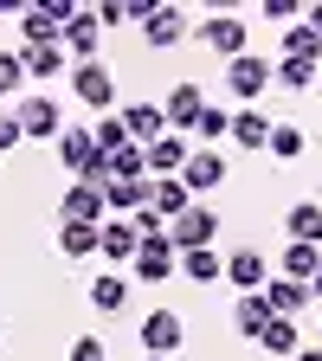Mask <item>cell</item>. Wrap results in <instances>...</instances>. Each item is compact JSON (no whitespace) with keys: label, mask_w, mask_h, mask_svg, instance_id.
<instances>
[{"label":"cell","mask_w":322,"mask_h":361,"mask_svg":"<svg viewBox=\"0 0 322 361\" xmlns=\"http://www.w3.org/2000/svg\"><path fill=\"white\" fill-rule=\"evenodd\" d=\"M213 239H219V213H213L206 200H194L180 219H168V245H174V252H206Z\"/></svg>","instance_id":"cell-1"},{"label":"cell","mask_w":322,"mask_h":361,"mask_svg":"<svg viewBox=\"0 0 322 361\" xmlns=\"http://www.w3.org/2000/svg\"><path fill=\"white\" fill-rule=\"evenodd\" d=\"M58 161H65L78 180L104 188V155H97V142H90V129H65V135H58Z\"/></svg>","instance_id":"cell-2"},{"label":"cell","mask_w":322,"mask_h":361,"mask_svg":"<svg viewBox=\"0 0 322 361\" xmlns=\"http://www.w3.org/2000/svg\"><path fill=\"white\" fill-rule=\"evenodd\" d=\"M225 90H233V97H245V110H258V97L271 90V59H258V52L233 59V65H225Z\"/></svg>","instance_id":"cell-3"},{"label":"cell","mask_w":322,"mask_h":361,"mask_svg":"<svg viewBox=\"0 0 322 361\" xmlns=\"http://www.w3.org/2000/svg\"><path fill=\"white\" fill-rule=\"evenodd\" d=\"M58 45H65V59L97 65V52H104V20L97 13H71V26L58 32Z\"/></svg>","instance_id":"cell-4"},{"label":"cell","mask_w":322,"mask_h":361,"mask_svg":"<svg viewBox=\"0 0 322 361\" xmlns=\"http://www.w3.org/2000/svg\"><path fill=\"white\" fill-rule=\"evenodd\" d=\"M71 90H78V104H90L97 116H110V104H116V71L110 65H78L71 71Z\"/></svg>","instance_id":"cell-5"},{"label":"cell","mask_w":322,"mask_h":361,"mask_svg":"<svg viewBox=\"0 0 322 361\" xmlns=\"http://www.w3.org/2000/svg\"><path fill=\"white\" fill-rule=\"evenodd\" d=\"M200 45H206V52H219L225 65L245 59V20H239V13H213V20L200 26Z\"/></svg>","instance_id":"cell-6"},{"label":"cell","mask_w":322,"mask_h":361,"mask_svg":"<svg viewBox=\"0 0 322 361\" xmlns=\"http://www.w3.org/2000/svg\"><path fill=\"white\" fill-rule=\"evenodd\" d=\"M200 110H206V90H200V84H174L168 97H161V116H168V135H187V129L200 123Z\"/></svg>","instance_id":"cell-7"},{"label":"cell","mask_w":322,"mask_h":361,"mask_svg":"<svg viewBox=\"0 0 322 361\" xmlns=\"http://www.w3.org/2000/svg\"><path fill=\"white\" fill-rule=\"evenodd\" d=\"M219 180H225V155H219V149H194V155H187V168H180V188H187L194 200H200V194H213Z\"/></svg>","instance_id":"cell-8"},{"label":"cell","mask_w":322,"mask_h":361,"mask_svg":"<svg viewBox=\"0 0 322 361\" xmlns=\"http://www.w3.org/2000/svg\"><path fill=\"white\" fill-rule=\"evenodd\" d=\"M65 226H104V188H90V180H71L65 200H58Z\"/></svg>","instance_id":"cell-9"},{"label":"cell","mask_w":322,"mask_h":361,"mask_svg":"<svg viewBox=\"0 0 322 361\" xmlns=\"http://www.w3.org/2000/svg\"><path fill=\"white\" fill-rule=\"evenodd\" d=\"M142 39L161 45V52L180 45V39H187V13H180V7H142Z\"/></svg>","instance_id":"cell-10"},{"label":"cell","mask_w":322,"mask_h":361,"mask_svg":"<svg viewBox=\"0 0 322 361\" xmlns=\"http://www.w3.org/2000/svg\"><path fill=\"white\" fill-rule=\"evenodd\" d=\"M225 278H233V284L252 297V290H264V284H271V258H264L258 245H245V252H233V258H225Z\"/></svg>","instance_id":"cell-11"},{"label":"cell","mask_w":322,"mask_h":361,"mask_svg":"<svg viewBox=\"0 0 322 361\" xmlns=\"http://www.w3.org/2000/svg\"><path fill=\"white\" fill-rule=\"evenodd\" d=\"M180 336H187V329H180L174 310H149V316H142V348H149V355H174Z\"/></svg>","instance_id":"cell-12"},{"label":"cell","mask_w":322,"mask_h":361,"mask_svg":"<svg viewBox=\"0 0 322 361\" xmlns=\"http://www.w3.org/2000/svg\"><path fill=\"white\" fill-rule=\"evenodd\" d=\"M13 116H20V135H65V116L52 97H20Z\"/></svg>","instance_id":"cell-13"},{"label":"cell","mask_w":322,"mask_h":361,"mask_svg":"<svg viewBox=\"0 0 322 361\" xmlns=\"http://www.w3.org/2000/svg\"><path fill=\"white\" fill-rule=\"evenodd\" d=\"M123 123H129V142H135V149H155L161 135H168L161 104H129V110H123Z\"/></svg>","instance_id":"cell-14"},{"label":"cell","mask_w":322,"mask_h":361,"mask_svg":"<svg viewBox=\"0 0 322 361\" xmlns=\"http://www.w3.org/2000/svg\"><path fill=\"white\" fill-rule=\"evenodd\" d=\"M129 264H135V278H142V284H161V278H174V245L168 239H142Z\"/></svg>","instance_id":"cell-15"},{"label":"cell","mask_w":322,"mask_h":361,"mask_svg":"<svg viewBox=\"0 0 322 361\" xmlns=\"http://www.w3.org/2000/svg\"><path fill=\"white\" fill-rule=\"evenodd\" d=\"M142 155H149V180H161V174H180V168H187L194 142H187V135H161V142L142 149Z\"/></svg>","instance_id":"cell-16"},{"label":"cell","mask_w":322,"mask_h":361,"mask_svg":"<svg viewBox=\"0 0 322 361\" xmlns=\"http://www.w3.org/2000/svg\"><path fill=\"white\" fill-rule=\"evenodd\" d=\"M149 207H155L161 219H180V213L194 207V194L180 188V174H161V180H149Z\"/></svg>","instance_id":"cell-17"},{"label":"cell","mask_w":322,"mask_h":361,"mask_svg":"<svg viewBox=\"0 0 322 361\" xmlns=\"http://www.w3.org/2000/svg\"><path fill=\"white\" fill-rule=\"evenodd\" d=\"M225 142H239V149L258 155V149L271 142V116H264V110H233V135H225Z\"/></svg>","instance_id":"cell-18"},{"label":"cell","mask_w":322,"mask_h":361,"mask_svg":"<svg viewBox=\"0 0 322 361\" xmlns=\"http://www.w3.org/2000/svg\"><path fill=\"white\" fill-rule=\"evenodd\" d=\"M264 303H271V316H290V323H297V310L309 303V284H297V278H271V284H264Z\"/></svg>","instance_id":"cell-19"},{"label":"cell","mask_w":322,"mask_h":361,"mask_svg":"<svg viewBox=\"0 0 322 361\" xmlns=\"http://www.w3.org/2000/svg\"><path fill=\"white\" fill-rule=\"evenodd\" d=\"M264 323H271L264 290H252V297H239V303H233V329H239L245 342H258V336H264Z\"/></svg>","instance_id":"cell-20"},{"label":"cell","mask_w":322,"mask_h":361,"mask_svg":"<svg viewBox=\"0 0 322 361\" xmlns=\"http://www.w3.org/2000/svg\"><path fill=\"white\" fill-rule=\"evenodd\" d=\"M284 226H290V245H322V207L316 200H297L284 213Z\"/></svg>","instance_id":"cell-21"},{"label":"cell","mask_w":322,"mask_h":361,"mask_svg":"<svg viewBox=\"0 0 322 361\" xmlns=\"http://www.w3.org/2000/svg\"><path fill=\"white\" fill-rule=\"evenodd\" d=\"M20 71L26 78H58L65 71V45H20Z\"/></svg>","instance_id":"cell-22"},{"label":"cell","mask_w":322,"mask_h":361,"mask_svg":"<svg viewBox=\"0 0 322 361\" xmlns=\"http://www.w3.org/2000/svg\"><path fill=\"white\" fill-rule=\"evenodd\" d=\"M104 207H116L123 219L149 207V180H104Z\"/></svg>","instance_id":"cell-23"},{"label":"cell","mask_w":322,"mask_h":361,"mask_svg":"<svg viewBox=\"0 0 322 361\" xmlns=\"http://www.w3.org/2000/svg\"><path fill=\"white\" fill-rule=\"evenodd\" d=\"M258 348H264V355H297V348H303V336H297L290 316H271L264 336H258Z\"/></svg>","instance_id":"cell-24"},{"label":"cell","mask_w":322,"mask_h":361,"mask_svg":"<svg viewBox=\"0 0 322 361\" xmlns=\"http://www.w3.org/2000/svg\"><path fill=\"white\" fill-rule=\"evenodd\" d=\"M90 142H97V155H104V161H110L116 149H129V123H123V110L97 116V129H90Z\"/></svg>","instance_id":"cell-25"},{"label":"cell","mask_w":322,"mask_h":361,"mask_svg":"<svg viewBox=\"0 0 322 361\" xmlns=\"http://www.w3.org/2000/svg\"><path fill=\"white\" fill-rule=\"evenodd\" d=\"M135 245H142V239H135V226H129V219H104V239H97L104 258H135Z\"/></svg>","instance_id":"cell-26"},{"label":"cell","mask_w":322,"mask_h":361,"mask_svg":"<svg viewBox=\"0 0 322 361\" xmlns=\"http://www.w3.org/2000/svg\"><path fill=\"white\" fill-rule=\"evenodd\" d=\"M104 180H149V155L135 149V142H129V149H116V155L104 161Z\"/></svg>","instance_id":"cell-27"},{"label":"cell","mask_w":322,"mask_h":361,"mask_svg":"<svg viewBox=\"0 0 322 361\" xmlns=\"http://www.w3.org/2000/svg\"><path fill=\"white\" fill-rule=\"evenodd\" d=\"M278 161H303V149H309V135L297 129V123H271V142H264Z\"/></svg>","instance_id":"cell-28"},{"label":"cell","mask_w":322,"mask_h":361,"mask_svg":"<svg viewBox=\"0 0 322 361\" xmlns=\"http://www.w3.org/2000/svg\"><path fill=\"white\" fill-rule=\"evenodd\" d=\"M174 271H187L194 284H213L219 271H225V258H219L213 245H206V252H180V258H174Z\"/></svg>","instance_id":"cell-29"},{"label":"cell","mask_w":322,"mask_h":361,"mask_svg":"<svg viewBox=\"0 0 322 361\" xmlns=\"http://www.w3.org/2000/svg\"><path fill=\"white\" fill-rule=\"evenodd\" d=\"M316 271H322V245H284V278L309 284Z\"/></svg>","instance_id":"cell-30"},{"label":"cell","mask_w":322,"mask_h":361,"mask_svg":"<svg viewBox=\"0 0 322 361\" xmlns=\"http://www.w3.org/2000/svg\"><path fill=\"white\" fill-rule=\"evenodd\" d=\"M97 239H104V226H58V252L65 258H90Z\"/></svg>","instance_id":"cell-31"},{"label":"cell","mask_w":322,"mask_h":361,"mask_svg":"<svg viewBox=\"0 0 322 361\" xmlns=\"http://www.w3.org/2000/svg\"><path fill=\"white\" fill-rule=\"evenodd\" d=\"M194 135H200V149L225 142V135H233V110H219V104H206V110H200V123H194Z\"/></svg>","instance_id":"cell-32"},{"label":"cell","mask_w":322,"mask_h":361,"mask_svg":"<svg viewBox=\"0 0 322 361\" xmlns=\"http://www.w3.org/2000/svg\"><path fill=\"white\" fill-rule=\"evenodd\" d=\"M271 84H284V90H297V97H303V90L316 84V65H309V59H284V65H271Z\"/></svg>","instance_id":"cell-33"},{"label":"cell","mask_w":322,"mask_h":361,"mask_svg":"<svg viewBox=\"0 0 322 361\" xmlns=\"http://www.w3.org/2000/svg\"><path fill=\"white\" fill-rule=\"evenodd\" d=\"M284 59H309V65H322V39H316L309 26H290V32H284Z\"/></svg>","instance_id":"cell-34"},{"label":"cell","mask_w":322,"mask_h":361,"mask_svg":"<svg viewBox=\"0 0 322 361\" xmlns=\"http://www.w3.org/2000/svg\"><path fill=\"white\" fill-rule=\"evenodd\" d=\"M90 303H97V310H123V278H110V271H104V278L90 284Z\"/></svg>","instance_id":"cell-35"},{"label":"cell","mask_w":322,"mask_h":361,"mask_svg":"<svg viewBox=\"0 0 322 361\" xmlns=\"http://www.w3.org/2000/svg\"><path fill=\"white\" fill-rule=\"evenodd\" d=\"M20 84H26V71H20V52H0V97H13Z\"/></svg>","instance_id":"cell-36"},{"label":"cell","mask_w":322,"mask_h":361,"mask_svg":"<svg viewBox=\"0 0 322 361\" xmlns=\"http://www.w3.org/2000/svg\"><path fill=\"white\" fill-rule=\"evenodd\" d=\"M71 361H110V348H104L97 336H78V342H71Z\"/></svg>","instance_id":"cell-37"},{"label":"cell","mask_w":322,"mask_h":361,"mask_svg":"<svg viewBox=\"0 0 322 361\" xmlns=\"http://www.w3.org/2000/svg\"><path fill=\"white\" fill-rule=\"evenodd\" d=\"M20 142V116H7V110H0V155H7Z\"/></svg>","instance_id":"cell-38"},{"label":"cell","mask_w":322,"mask_h":361,"mask_svg":"<svg viewBox=\"0 0 322 361\" xmlns=\"http://www.w3.org/2000/svg\"><path fill=\"white\" fill-rule=\"evenodd\" d=\"M264 20H297V0H264Z\"/></svg>","instance_id":"cell-39"},{"label":"cell","mask_w":322,"mask_h":361,"mask_svg":"<svg viewBox=\"0 0 322 361\" xmlns=\"http://www.w3.org/2000/svg\"><path fill=\"white\" fill-rule=\"evenodd\" d=\"M309 32H316V39H322V7H309Z\"/></svg>","instance_id":"cell-40"},{"label":"cell","mask_w":322,"mask_h":361,"mask_svg":"<svg viewBox=\"0 0 322 361\" xmlns=\"http://www.w3.org/2000/svg\"><path fill=\"white\" fill-rule=\"evenodd\" d=\"M290 361H322V348H297V355H290Z\"/></svg>","instance_id":"cell-41"},{"label":"cell","mask_w":322,"mask_h":361,"mask_svg":"<svg viewBox=\"0 0 322 361\" xmlns=\"http://www.w3.org/2000/svg\"><path fill=\"white\" fill-rule=\"evenodd\" d=\"M309 297H322V271H316V278H309Z\"/></svg>","instance_id":"cell-42"},{"label":"cell","mask_w":322,"mask_h":361,"mask_svg":"<svg viewBox=\"0 0 322 361\" xmlns=\"http://www.w3.org/2000/svg\"><path fill=\"white\" fill-rule=\"evenodd\" d=\"M149 361H168V355H149Z\"/></svg>","instance_id":"cell-43"}]
</instances>
